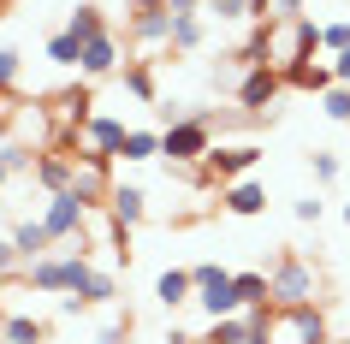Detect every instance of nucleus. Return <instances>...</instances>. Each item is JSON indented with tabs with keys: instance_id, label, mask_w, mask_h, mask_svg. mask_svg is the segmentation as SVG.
<instances>
[{
	"instance_id": "1",
	"label": "nucleus",
	"mask_w": 350,
	"mask_h": 344,
	"mask_svg": "<svg viewBox=\"0 0 350 344\" xmlns=\"http://www.w3.org/2000/svg\"><path fill=\"white\" fill-rule=\"evenodd\" d=\"M261 339H267V344H332V339H327V315H321V303H303V308H267Z\"/></svg>"
},
{
	"instance_id": "2",
	"label": "nucleus",
	"mask_w": 350,
	"mask_h": 344,
	"mask_svg": "<svg viewBox=\"0 0 350 344\" xmlns=\"http://www.w3.org/2000/svg\"><path fill=\"white\" fill-rule=\"evenodd\" d=\"M314 48H321V24L309 18H273L267 24V66H297V59H309Z\"/></svg>"
},
{
	"instance_id": "3",
	"label": "nucleus",
	"mask_w": 350,
	"mask_h": 344,
	"mask_svg": "<svg viewBox=\"0 0 350 344\" xmlns=\"http://www.w3.org/2000/svg\"><path fill=\"white\" fill-rule=\"evenodd\" d=\"M267 291H273V308H303V303H314L321 279H314V267L303 255H279L267 267Z\"/></svg>"
},
{
	"instance_id": "4",
	"label": "nucleus",
	"mask_w": 350,
	"mask_h": 344,
	"mask_svg": "<svg viewBox=\"0 0 350 344\" xmlns=\"http://www.w3.org/2000/svg\"><path fill=\"white\" fill-rule=\"evenodd\" d=\"M208 148H214V125H208L202 113H196V119H172V125L161 131V155L172 166H202Z\"/></svg>"
},
{
	"instance_id": "5",
	"label": "nucleus",
	"mask_w": 350,
	"mask_h": 344,
	"mask_svg": "<svg viewBox=\"0 0 350 344\" xmlns=\"http://www.w3.org/2000/svg\"><path fill=\"white\" fill-rule=\"evenodd\" d=\"M190 279H196V303H202V315H208V321H226V315H243L238 279H232L226 267L202 261V267H190Z\"/></svg>"
},
{
	"instance_id": "6",
	"label": "nucleus",
	"mask_w": 350,
	"mask_h": 344,
	"mask_svg": "<svg viewBox=\"0 0 350 344\" xmlns=\"http://www.w3.org/2000/svg\"><path fill=\"white\" fill-rule=\"evenodd\" d=\"M42 226L54 232V243H72V237H83V226H90V202L77 196V190H59V196H48V208H42Z\"/></svg>"
},
{
	"instance_id": "7",
	"label": "nucleus",
	"mask_w": 350,
	"mask_h": 344,
	"mask_svg": "<svg viewBox=\"0 0 350 344\" xmlns=\"http://www.w3.org/2000/svg\"><path fill=\"white\" fill-rule=\"evenodd\" d=\"M256 161H261V148H256V143H226V148H208V161L196 166V172H202L208 184H220V190H226V184H238Z\"/></svg>"
},
{
	"instance_id": "8",
	"label": "nucleus",
	"mask_w": 350,
	"mask_h": 344,
	"mask_svg": "<svg viewBox=\"0 0 350 344\" xmlns=\"http://www.w3.org/2000/svg\"><path fill=\"white\" fill-rule=\"evenodd\" d=\"M113 273L90 267V255H72V285H66V308H83V303H113Z\"/></svg>"
},
{
	"instance_id": "9",
	"label": "nucleus",
	"mask_w": 350,
	"mask_h": 344,
	"mask_svg": "<svg viewBox=\"0 0 350 344\" xmlns=\"http://www.w3.org/2000/svg\"><path fill=\"white\" fill-rule=\"evenodd\" d=\"M279 90H285V72H279V66H250V72L238 77L243 113H267V107L279 101Z\"/></svg>"
},
{
	"instance_id": "10",
	"label": "nucleus",
	"mask_w": 350,
	"mask_h": 344,
	"mask_svg": "<svg viewBox=\"0 0 350 344\" xmlns=\"http://www.w3.org/2000/svg\"><path fill=\"white\" fill-rule=\"evenodd\" d=\"M125 137H131V131L119 125L113 113H95L90 125H83V148H90V155H101V161H113V155L125 148Z\"/></svg>"
},
{
	"instance_id": "11",
	"label": "nucleus",
	"mask_w": 350,
	"mask_h": 344,
	"mask_svg": "<svg viewBox=\"0 0 350 344\" xmlns=\"http://www.w3.org/2000/svg\"><path fill=\"white\" fill-rule=\"evenodd\" d=\"M72 190L90 202V208H95V202H107V196H113L107 161H101V155H77V178H72Z\"/></svg>"
},
{
	"instance_id": "12",
	"label": "nucleus",
	"mask_w": 350,
	"mask_h": 344,
	"mask_svg": "<svg viewBox=\"0 0 350 344\" xmlns=\"http://www.w3.org/2000/svg\"><path fill=\"white\" fill-rule=\"evenodd\" d=\"M72 178H77V155H59V148H48V155L36 161V184L48 190V196L72 190Z\"/></svg>"
},
{
	"instance_id": "13",
	"label": "nucleus",
	"mask_w": 350,
	"mask_h": 344,
	"mask_svg": "<svg viewBox=\"0 0 350 344\" xmlns=\"http://www.w3.org/2000/svg\"><path fill=\"white\" fill-rule=\"evenodd\" d=\"M220 208L250 220V214H261V208H267V190H261L256 178H238V184H226V190H220Z\"/></svg>"
},
{
	"instance_id": "14",
	"label": "nucleus",
	"mask_w": 350,
	"mask_h": 344,
	"mask_svg": "<svg viewBox=\"0 0 350 344\" xmlns=\"http://www.w3.org/2000/svg\"><path fill=\"white\" fill-rule=\"evenodd\" d=\"M285 83H291V90H309V95H327L332 83H338V77H332V66H321V59H297V66H285Z\"/></svg>"
},
{
	"instance_id": "15",
	"label": "nucleus",
	"mask_w": 350,
	"mask_h": 344,
	"mask_svg": "<svg viewBox=\"0 0 350 344\" xmlns=\"http://www.w3.org/2000/svg\"><path fill=\"white\" fill-rule=\"evenodd\" d=\"M48 243H54V232H48L42 220H24V226H12V250H18L24 267H30V261H42V255H48Z\"/></svg>"
},
{
	"instance_id": "16",
	"label": "nucleus",
	"mask_w": 350,
	"mask_h": 344,
	"mask_svg": "<svg viewBox=\"0 0 350 344\" xmlns=\"http://www.w3.org/2000/svg\"><path fill=\"white\" fill-rule=\"evenodd\" d=\"M113 66H119V36H95V42H83V66H77V72L83 77H107Z\"/></svg>"
},
{
	"instance_id": "17",
	"label": "nucleus",
	"mask_w": 350,
	"mask_h": 344,
	"mask_svg": "<svg viewBox=\"0 0 350 344\" xmlns=\"http://www.w3.org/2000/svg\"><path fill=\"white\" fill-rule=\"evenodd\" d=\"M30 285L36 291H66L72 285V255H42V261H30Z\"/></svg>"
},
{
	"instance_id": "18",
	"label": "nucleus",
	"mask_w": 350,
	"mask_h": 344,
	"mask_svg": "<svg viewBox=\"0 0 350 344\" xmlns=\"http://www.w3.org/2000/svg\"><path fill=\"white\" fill-rule=\"evenodd\" d=\"M154 297H161L166 308H178V303H196V279H190L185 267H166L161 279H154Z\"/></svg>"
},
{
	"instance_id": "19",
	"label": "nucleus",
	"mask_w": 350,
	"mask_h": 344,
	"mask_svg": "<svg viewBox=\"0 0 350 344\" xmlns=\"http://www.w3.org/2000/svg\"><path fill=\"white\" fill-rule=\"evenodd\" d=\"M143 208H148V196L137 190V184H113V196H107V214L119 220V226H137V220H143Z\"/></svg>"
},
{
	"instance_id": "20",
	"label": "nucleus",
	"mask_w": 350,
	"mask_h": 344,
	"mask_svg": "<svg viewBox=\"0 0 350 344\" xmlns=\"http://www.w3.org/2000/svg\"><path fill=\"white\" fill-rule=\"evenodd\" d=\"M54 119H59V131H72V137H77V131H83V125L95 119V113H90V90L59 95V101H54Z\"/></svg>"
},
{
	"instance_id": "21",
	"label": "nucleus",
	"mask_w": 350,
	"mask_h": 344,
	"mask_svg": "<svg viewBox=\"0 0 350 344\" xmlns=\"http://www.w3.org/2000/svg\"><path fill=\"white\" fill-rule=\"evenodd\" d=\"M131 42H172V12H131Z\"/></svg>"
},
{
	"instance_id": "22",
	"label": "nucleus",
	"mask_w": 350,
	"mask_h": 344,
	"mask_svg": "<svg viewBox=\"0 0 350 344\" xmlns=\"http://www.w3.org/2000/svg\"><path fill=\"white\" fill-rule=\"evenodd\" d=\"M0 339H6V344H42V339H48V326H42L36 315H6V321H0Z\"/></svg>"
},
{
	"instance_id": "23",
	"label": "nucleus",
	"mask_w": 350,
	"mask_h": 344,
	"mask_svg": "<svg viewBox=\"0 0 350 344\" xmlns=\"http://www.w3.org/2000/svg\"><path fill=\"white\" fill-rule=\"evenodd\" d=\"M202 12H208V18H220V24H261L250 0H202Z\"/></svg>"
},
{
	"instance_id": "24",
	"label": "nucleus",
	"mask_w": 350,
	"mask_h": 344,
	"mask_svg": "<svg viewBox=\"0 0 350 344\" xmlns=\"http://www.w3.org/2000/svg\"><path fill=\"white\" fill-rule=\"evenodd\" d=\"M202 12H190V18H172V48H178V54H196V48H202Z\"/></svg>"
},
{
	"instance_id": "25",
	"label": "nucleus",
	"mask_w": 350,
	"mask_h": 344,
	"mask_svg": "<svg viewBox=\"0 0 350 344\" xmlns=\"http://www.w3.org/2000/svg\"><path fill=\"white\" fill-rule=\"evenodd\" d=\"M66 30H72L77 42H95V36H107V18H101V6H77Z\"/></svg>"
},
{
	"instance_id": "26",
	"label": "nucleus",
	"mask_w": 350,
	"mask_h": 344,
	"mask_svg": "<svg viewBox=\"0 0 350 344\" xmlns=\"http://www.w3.org/2000/svg\"><path fill=\"white\" fill-rule=\"evenodd\" d=\"M232 279H238L243 308H267V297H273V291H267V273H232Z\"/></svg>"
},
{
	"instance_id": "27",
	"label": "nucleus",
	"mask_w": 350,
	"mask_h": 344,
	"mask_svg": "<svg viewBox=\"0 0 350 344\" xmlns=\"http://www.w3.org/2000/svg\"><path fill=\"white\" fill-rule=\"evenodd\" d=\"M48 59L54 66H83V42L72 30H59V36H48Z\"/></svg>"
},
{
	"instance_id": "28",
	"label": "nucleus",
	"mask_w": 350,
	"mask_h": 344,
	"mask_svg": "<svg viewBox=\"0 0 350 344\" xmlns=\"http://www.w3.org/2000/svg\"><path fill=\"white\" fill-rule=\"evenodd\" d=\"M119 155H125V161H154V155H161V131H131Z\"/></svg>"
},
{
	"instance_id": "29",
	"label": "nucleus",
	"mask_w": 350,
	"mask_h": 344,
	"mask_svg": "<svg viewBox=\"0 0 350 344\" xmlns=\"http://www.w3.org/2000/svg\"><path fill=\"white\" fill-rule=\"evenodd\" d=\"M125 90L137 95V101H154V72H148V59H131L125 66Z\"/></svg>"
},
{
	"instance_id": "30",
	"label": "nucleus",
	"mask_w": 350,
	"mask_h": 344,
	"mask_svg": "<svg viewBox=\"0 0 350 344\" xmlns=\"http://www.w3.org/2000/svg\"><path fill=\"white\" fill-rule=\"evenodd\" d=\"M321 107H327V119H338V125H350V83H332V90L321 95Z\"/></svg>"
},
{
	"instance_id": "31",
	"label": "nucleus",
	"mask_w": 350,
	"mask_h": 344,
	"mask_svg": "<svg viewBox=\"0 0 350 344\" xmlns=\"http://www.w3.org/2000/svg\"><path fill=\"white\" fill-rule=\"evenodd\" d=\"M345 48H350V18L321 24V54H345Z\"/></svg>"
},
{
	"instance_id": "32",
	"label": "nucleus",
	"mask_w": 350,
	"mask_h": 344,
	"mask_svg": "<svg viewBox=\"0 0 350 344\" xmlns=\"http://www.w3.org/2000/svg\"><path fill=\"white\" fill-rule=\"evenodd\" d=\"M0 161H6V172H30V148L24 143H0Z\"/></svg>"
},
{
	"instance_id": "33",
	"label": "nucleus",
	"mask_w": 350,
	"mask_h": 344,
	"mask_svg": "<svg viewBox=\"0 0 350 344\" xmlns=\"http://www.w3.org/2000/svg\"><path fill=\"white\" fill-rule=\"evenodd\" d=\"M12 83H18V54L0 48V90H12Z\"/></svg>"
},
{
	"instance_id": "34",
	"label": "nucleus",
	"mask_w": 350,
	"mask_h": 344,
	"mask_svg": "<svg viewBox=\"0 0 350 344\" xmlns=\"http://www.w3.org/2000/svg\"><path fill=\"white\" fill-rule=\"evenodd\" d=\"M338 178V155H314V184H332Z\"/></svg>"
},
{
	"instance_id": "35",
	"label": "nucleus",
	"mask_w": 350,
	"mask_h": 344,
	"mask_svg": "<svg viewBox=\"0 0 350 344\" xmlns=\"http://www.w3.org/2000/svg\"><path fill=\"white\" fill-rule=\"evenodd\" d=\"M297 220H303V226H314V220H321V196H303V202H297Z\"/></svg>"
},
{
	"instance_id": "36",
	"label": "nucleus",
	"mask_w": 350,
	"mask_h": 344,
	"mask_svg": "<svg viewBox=\"0 0 350 344\" xmlns=\"http://www.w3.org/2000/svg\"><path fill=\"white\" fill-rule=\"evenodd\" d=\"M12 267H18V250H12V237H0V279H6Z\"/></svg>"
},
{
	"instance_id": "37",
	"label": "nucleus",
	"mask_w": 350,
	"mask_h": 344,
	"mask_svg": "<svg viewBox=\"0 0 350 344\" xmlns=\"http://www.w3.org/2000/svg\"><path fill=\"white\" fill-rule=\"evenodd\" d=\"M101 344H131V321H113L107 332H101Z\"/></svg>"
},
{
	"instance_id": "38",
	"label": "nucleus",
	"mask_w": 350,
	"mask_h": 344,
	"mask_svg": "<svg viewBox=\"0 0 350 344\" xmlns=\"http://www.w3.org/2000/svg\"><path fill=\"white\" fill-rule=\"evenodd\" d=\"M303 6L309 0H273V18H303Z\"/></svg>"
},
{
	"instance_id": "39",
	"label": "nucleus",
	"mask_w": 350,
	"mask_h": 344,
	"mask_svg": "<svg viewBox=\"0 0 350 344\" xmlns=\"http://www.w3.org/2000/svg\"><path fill=\"white\" fill-rule=\"evenodd\" d=\"M166 12L172 18H190V12H202V0H166Z\"/></svg>"
},
{
	"instance_id": "40",
	"label": "nucleus",
	"mask_w": 350,
	"mask_h": 344,
	"mask_svg": "<svg viewBox=\"0 0 350 344\" xmlns=\"http://www.w3.org/2000/svg\"><path fill=\"white\" fill-rule=\"evenodd\" d=\"M332 77H338V83H350V48H345V54H332Z\"/></svg>"
},
{
	"instance_id": "41",
	"label": "nucleus",
	"mask_w": 350,
	"mask_h": 344,
	"mask_svg": "<svg viewBox=\"0 0 350 344\" xmlns=\"http://www.w3.org/2000/svg\"><path fill=\"white\" fill-rule=\"evenodd\" d=\"M131 12H166V0H131Z\"/></svg>"
},
{
	"instance_id": "42",
	"label": "nucleus",
	"mask_w": 350,
	"mask_h": 344,
	"mask_svg": "<svg viewBox=\"0 0 350 344\" xmlns=\"http://www.w3.org/2000/svg\"><path fill=\"white\" fill-rule=\"evenodd\" d=\"M0 143H12V119L6 113H0Z\"/></svg>"
},
{
	"instance_id": "43",
	"label": "nucleus",
	"mask_w": 350,
	"mask_h": 344,
	"mask_svg": "<svg viewBox=\"0 0 350 344\" xmlns=\"http://www.w3.org/2000/svg\"><path fill=\"white\" fill-rule=\"evenodd\" d=\"M6 6H18V0H0V18H6Z\"/></svg>"
},
{
	"instance_id": "44",
	"label": "nucleus",
	"mask_w": 350,
	"mask_h": 344,
	"mask_svg": "<svg viewBox=\"0 0 350 344\" xmlns=\"http://www.w3.org/2000/svg\"><path fill=\"white\" fill-rule=\"evenodd\" d=\"M6 178H12V172H6V161H0V184H6Z\"/></svg>"
},
{
	"instance_id": "45",
	"label": "nucleus",
	"mask_w": 350,
	"mask_h": 344,
	"mask_svg": "<svg viewBox=\"0 0 350 344\" xmlns=\"http://www.w3.org/2000/svg\"><path fill=\"white\" fill-rule=\"evenodd\" d=\"M345 226H350V202H345Z\"/></svg>"
},
{
	"instance_id": "46",
	"label": "nucleus",
	"mask_w": 350,
	"mask_h": 344,
	"mask_svg": "<svg viewBox=\"0 0 350 344\" xmlns=\"http://www.w3.org/2000/svg\"><path fill=\"white\" fill-rule=\"evenodd\" d=\"M332 344H350V339H332Z\"/></svg>"
}]
</instances>
